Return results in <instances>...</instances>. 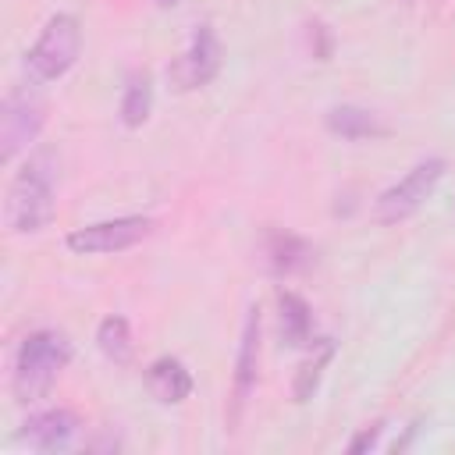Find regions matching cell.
<instances>
[{
	"label": "cell",
	"mask_w": 455,
	"mask_h": 455,
	"mask_svg": "<svg viewBox=\"0 0 455 455\" xmlns=\"http://www.w3.org/2000/svg\"><path fill=\"white\" fill-rule=\"evenodd\" d=\"M57 153L39 146L28 153L21 171L14 174L4 203V224L11 235H32L43 231L53 220L57 206Z\"/></svg>",
	"instance_id": "6da1fadb"
},
{
	"label": "cell",
	"mask_w": 455,
	"mask_h": 455,
	"mask_svg": "<svg viewBox=\"0 0 455 455\" xmlns=\"http://www.w3.org/2000/svg\"><path fill=\"white\" fill-rule=\"evenodd\" d=\"M71 359V341L60 331H36L18 345L11 387L18 402H39Z\"/></svg>",
	"instance_id": "7a4b0ae2"
},
{
	"label": "cell",
	"mask_w": 455,
	"mask_h": 455,
	"mask_svg": "<svg viewBox=\"0 0 455 455\" xmlns=\"http://www.w3.org/2000/svg\"><path fill=\"white\" fill-rule=\"evenodd\" d=\"M78 50H82V28H78V18L71 14H53L39 39L32 43V50L25 53V68L32 75V82H53L60 75L71 71V64L78 60Z\"/></svg>",
	"instance_id": "3957f363"
},
{
	"label": "cell",
	"mask_w": 455,
	"mask_h": 455,
	"mask_svg": "<svg viewBox=\"0 0 455 455\" xmlns=\"http://www.w3.org/2000/svg\"><path fill=\"white\" fill-rule=\"evenodd\" d=\"M444 160L441 156H430V160H423V164H416L402 181H395L391 188H384L380 196H377V203H373V220L377 224H398V220H405V217H412L423 203H427V196L437 188V181L444 178Z\"/></svg>",
	"instance_id": "277c9868"
},
{
	"label": "cell",
	"mask_w": 455,
	"mask_h": 455,
	"mask_svg": "<svg viewBox=\"0 0 455 455\" xmlns=\"http://www.w3.org/2000/svg\"><path fill=\"white\" fill-rule=\"evenodd\" d=\"M43 121H46L43 96H36L25 85L11 89L4 100V110H0V160L11 164L28 142H36Z\"/></svg>",
	"instance_id": "5b68a950"
},
{
	"label": "cell",
	"mask_w": 455,
	"mask_h": 455,
	"mask_svg": "<svg viewBox=\"0 0 455 455\" xmlns=\"http://www.w3.org/2000/svg\"><path fill=\"white\" fill-rule=\"evenodd\" d=\"M153 220L149 217H117V220H100L89 228H78L68 235V249L82 256H100V252H121L139 245L149 235Z\"/></svg>",
	"instance_id": "8992f818"
},
{
	"label": "cell",
	"mask_w": 455,
	"mask_h": 455,
	"mask_svg": "<svg viewBox=\"0 0 455 455\" xmlns=\"http://www.w3.org/2000/svg\"><path fill=\"white\" fill-rule=\"evenodd\" d=\"M217 71H220V43H217V32L210 25H199L192 32L188 50L171 64V82L181 92H188V89H199V85L213 82Z\"/></svg>",
	"instance_id": "52a82bcc"
},
{
	"label": "cell",
	"mask_w": 455,
	"mask_h": 455,
	"mask_svg": "<svg viewBox=\"0 0 455 455\" xmlns=\"http://www.w3.org/2000/svg\"><path fill=\"white\" fill-rule=\"evenodd\" d=\"M256 370H259V309H245L242 338H238V355H235V387H231V427L242 419V409L249 395L256 391Z\"/></svg>",
	"instance_id": "ba28073f"
},
{
	"label": "cell",
	"mask_w": 455,
	"mask_h": 455,
	"mask_svg": "<svg viewBox=\"0 0 455 455\" xmlns=\"http://www.w3.org/2000/svg\"><path fill=\"white\" fill-rule=\"evenodd\" d=\"M75 430H78V416L71 409H46V412H36V416L25 419V441L36 451L68 448Z\"/></svg>",
	"instance_id": "9c48e42d"
},
{
	"label": "cell",
	"mask_w": 455,
	"mask_h": 455,
	"mask_svg": "<svg viewBox=\"0 0 455 455\" xmlns=\"http://www.w3.org/2000/svg\"><path fill=\"white\" fill-rule=\"evenodd\" d=\"M146 384H149L153 398L164 402V405H178V402H185V398L192 395V373H188V366H185L181 359H174V355L156 359V363L149 366V373H146Z\"/></svg>",
	"instance_id": "30bf717a"
},
{
	"label": "cell",
	"mask_w": 455,
	"mask_h": 455,
	"mask_svg": "<svg viewBox=\"0 0 455 455\" xmlns=\"http://www.w3.org/2000/svg\"><path fill=\"white\" fill-rule=\"evenodd\" d=\"M267 263L274 274H302L313 263V245L291 231H270L267 235Z\"/></svg>",
	"instance_id": "8fae6325"
},
{
	"label": "cell",
	"mask_w": 455,
	"mask_h": 455,
	"mask_svg": "<svg viewBox=\"0 0 455 455\" xmlns=\"http://www.w3.org/2000/svg\"><path fill=\"white\" fill-rule=\"evenodd\" d=\"M277 309H281V338L288 348H306L313 341V309L302 295L281 288L277 291Z\"/></svg>",
	"instance_id": "7c38bea8"
},
{
	"label": "cell",
	"mask_w": 455,
	"mask_h": 455,
	"mask_svg": "<svg viewBox=\"0 0 455 455\" xmlns=\"http://www.w3.org/2000/svg\"><path fill=\"white\" fill-rule=\"evenodd\" d=\"M327 132L331 135H341L348 142H363V139H380L387 135L384 121L373 114V110H363V107H334L327 110Z\"/></svg>",
	"instance_id": "4fadbf2b"
},
{
	"label": "cell",
	"mask_w": 455,
	"mask_h": 455,
	"mask_svg": "<svg viewBox=\"0 0 455 455\" xmlns=\"http://www.w3.org/2000/svg\"><path fill=\"white\" fill-rule=\"evenodd\" d=\"M149 107H153V82L146 71H135L124 85V96H121V121L124 128H139L146 117H149Z\"/></svg>",
	"instance_id": "5bb4252c"
},
{
	"label": "cell",
	"mask_w": 455,
	"mask_h": 455,
	"mask_svg": "<svg viewBox=\"0 0 455 455\" xmlns=\"http://www.w3.org/2000/svg\"><path fill=\"white\" fill-rule=\"evenodd\" d=\"M96 345H100V352H103L110 363L124 366V363L132 359V327H128V320H124V316H107V320H100V327H96Z\"/></svg>",
	"instance_id": "9a60e30c"
},
{
	"label": "cell",
	"mask_w": 455,
	"mask_h": 455,
	"mask_svg": "<svg viewBox=\"0 0 455 455\" xmlns=\"http://www.w3.org/2000/svg\"><path fill=\"white\" fill-rule=\"evenodd\" d=\"M331 359H334V341H323V345L316 348V355L299 366L295 387H291V391H295V402H309V398H313V391H316V384H320V377H323V370H327Z\"/></svg>",
	"instance_id": "2e32d148"
},
{
	"label": "cell",
	"mask_w": 455,
	"mask_h": 455,
	"mask_svg": "<svg viewBox=\"0 0 455 455\" xmlns=\"http://www.w3.org/2000/svg\"><path fill=\"white\" fill-rule=\"evenodd\" d=\"M380 430H384V427H366V430H359V434L348 441V451H352V455H359V451L373 448V444H377V437H380Z\"/></svg>",
	"instance_id": "e0dca14e"
},
{
	"label": "cell",
	"mask_w": 455,
	"mask_h": 455,
	"mask_svg": "<svg viewBox=\"0 0 455 455\" xmlns=\"http://www.w3.org/2000/svg\"><path fill=\"white\" fill-rule=\"evenodd\" d=\"M156 4H160V7H171V4H178V0H156Z\"/></svg>",
	"instance_id": "ac0fdd59"
}]
</instances>
